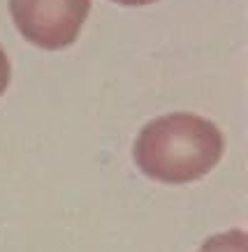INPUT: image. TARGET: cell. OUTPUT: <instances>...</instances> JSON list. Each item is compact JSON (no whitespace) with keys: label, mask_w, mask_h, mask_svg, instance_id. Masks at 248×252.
I'll use <instances>...</instances> for the list:
<instances>
[{"label":"cell","mask_w":248,"mask_h":252,"mask_svg":"<svg viewBox=\"0 0 248 252\" xmlns=\"http://www.w3.org/2000/svg\"><path fill=\"white\" fill-rule=\"evenodd\" d=\"M223 151L225 139L213 123L178 111L142 127L135 141V162L148 178L178 185L207 176Z\"/></svg>","instance_id":"6da1fadb"},{"label":"cell","mask_w":248,"mask_h":252,"mask_svg":"<svg viewBox=\"0 0 248 252\" xmlns=\"http://www.w3.org/2000/svg\"><path fill=\"white\" fill-rule=\"evenodd\" d=\"M19 32L42 49H63L77 39L91 0H9Z\"/></svg>","instance_id":"7a4b0ae2"},{"label":"cell","mask_w":248,"mask_h":252,"mask_svg":"<svg viewBox=\"0 0 248 252\" xmlns=\"http://www.w3.org/2000/svg\"><path fill=\"white\" fill-rule=\"evenodd\" d=\"M197 252H248V236L244 229L223 231L207 238Z\"/></svg>","instance_id":"3957f363"},{"label":"cell","mask_w":248,"mask_h":252,"mask_svg":"<svg viewBox=\"0 0 248 252\" xmlns=\"http://www.w3.org/2000/svg\"><path fill=\"white\" fill-rule=\"evenodd\" d=\"M7 84H9V61L5 51H2V46H0V95L5 93Z\"/></svg>","instance_id":"277c9868"},{"label":"cell","mask_w":248,"mask_h":252,"mask_svg":"<svg viewBox=\"0 0 248 252\" xmlns=\"http://www.w3.org/2000/svg\"><path fill=\"white\" fill-rule=\"evenodd\" d=\"M118 5H130V7H137V5H148V2H155V0H114Z\"/></svg>","instance_id":"5b68a950"}]
</instances>
